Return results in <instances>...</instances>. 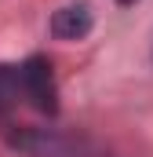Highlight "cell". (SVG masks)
<instances>
[{
    "instance_id": "cell-1",
    "label": "cell",
    "mask_w": 153,
    "mask_h": 157,
    "mask_svg": "<svg viewBox=\"0 0 153 157\" xmlns=\"http://www.w3.org/2000/svg\"><path fill=\"white\" fill-rule=\"evenodd\" d=\"M18 88H22V102L29 110H37L44 117L58 113V84H55V70L44 55H29L26 62H18Z\"/></svg>"
},
{
    "instance_id": "cell-2",
    "label": "cell",
    "mask_w": 153,
    "mask_h": 157,
    "mask_svg": "<svg viewBox=\"0 0 153 157\" xmlns=\"http://www.w3.org/2000/svg\"><path fill=\"white\" fill-rule=\"evenodd\" d=\"M11 146L22 150L29 157H84V146L66 139V135H55L51 128H26V132H15L11 135Z\"/></svg>"
},
{
    "instance_id": "cell-3",
    "label": "cell",
    "mask_w": 153,
    "mask_h": 157,
    "mask_svg": "<svg viewBox=\"0 0 153 157\" xmlns=\"http://www.w3.org/2000/svg\"><path fill=\"white\" fill-rule=\"evenodd\" d=\"M95 26V15H91V4H66L51 15V33L58 40H84Z\"/></svg>"
},
{
    "instance_id": "cell-4",
    "label": "cell",
    "mask_w": 153,
    "mask_h": 157,
    "mask_svg": "<svg viewBox=\"0 0 153 157\" xmlns=\"http://www.w3.org/2000/svg\"><path fill=\"white\" fill-rule=\"evenodd\" d=\"M22 88H18V66H0V124H11L22 110Z\"/></svg>"
},
{
    "instance_id": "cell-5",
    "label": "cell",
    "mask_w": 153,
    "mask_h": 157,
    "mask_svg": "<svg viewBox=\"0 0 153 157\" xmlns=\"http://www.w3.org/2000/svg\"><path fill=\"white\" fill-rule=\"evenodd\" d=\"M117 4H120V7H131V4H139V0H117Z\"/></svg>"
}]
</instances>
